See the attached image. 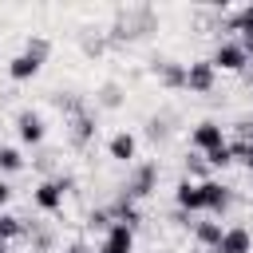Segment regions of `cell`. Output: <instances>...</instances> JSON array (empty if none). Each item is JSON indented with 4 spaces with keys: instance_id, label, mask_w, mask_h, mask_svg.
<instances>
[{
    "instance_id": "cell-7",
    "label": "cell",
    "mask_w": 253,
    "mask_h": 253,
    "mask_svg": "<svg viewBox=\"0 0 253 253\" xmlns=\"http://www.w3.org/2000/svg\"><path fill=\"white\" fill-rule=\"evenodd\" d=\"M16 130H20V138H24V142H40V138H43V123H40V115H36V111H20Z\"/></svg>"
},
{
    "instance_id": "cell-4",
    "label": "cell",
    "mask_w": 253,
    "mask_h": 253,
    "mask_svg": "<svg viewBox=\"0 0 253 253\" xmlns=\"http://www.w3.org/2000/svg\"><path fill=\"white\" fill-rule=\"evenodd\" d=\"M190 142H194L202 154H210V150L225 146V138H221V126H217V123H198V126H194V134H190Z\"/></svg>"
},
{
    "instance_id": "cell-23",
    "label": "cell",
    "mask_w": 253,
    "mask_h": 253,
    "mask_svg": "<svg viewBox=\"0 0 253 253\" xmlns=\"http://www.w3.org/2000/svg\"><path fill=\"white\" fill-rule=\"evenodd\" d=\"M0 253H8V245H0Z\"/></svg>"
},
{
    "instance_id": "cell-3",
    "label": "cell",
    "mask_w": 253,
    "mask_h": 253,
    "mask_svg": "<svg viewBox=\"0 0 253 253\" xmlns=\"http://www.w3.org/2000/svg\"><path fill=\"white\" fill-rule=\"evenodd\" d=\"M245 63H249V55H245L241 43H221L213 51V67H221V71H241Z\"/></svg>"
},
{
    "instance_id": "cell-9",
    "label": "cell",
    "mask_w": 253,
    "mask_h": 253,
    "mask_svg": "<svg viewBox=\"0 0 253 253\" xmlns=\"http://www.w3.org/2000/svg\"><path fill=\"white\" fill-rule=\"evenodd\" d=\"M198 186H202V202H206L210 213H221V210L229 206V194H225L217 182H198Z\"/></svg>"
},
{
    "instance_id": "cell-12",
    "label": "cell",
    "mask_w": 253,
    "mask_h": 253,
    "mask_svg": "<svg viewBox=\"0 0 253 253\" xmlns=\"http://www.w3.org/2000/svg\"><path fill=\"white\" fill-rule=\"evenodd\" d=\"M221 237H225V229H221L217 221H198V241H202V245L217 249V245H221Z\"/></svg>"
},
{
    "instance_id": "cell-16",
    "label": "cell",
    "mask_w": 253,
    "mask_h": 253,
    "mask_svg": "<svg viewBox=\"0 0 253 253\" xmlns=\"http://www.w3.org/2000/svg\"><path fill=\"white\" fill-rule=\"evenodd\" d=\"M233 28H237L241 36H253V4H245V8L233 16Z\"/></svg>"
},
{
    "instance_id": "cell-17",
    "label": "cell",
    "mask_w": 253,
    "mask_h": 253,
    "mask_svg": "<svg viewBox=\"0 0 253 253\" xmlns=\"http://www.w3.org/2000/svg\"><path fill=\"white\" fill-rule=\"evenodd\" d=\"M162 79H166L170 87H186V67H174V63H166V67H162Z\"/></svg>"
},
{
    "instance_id": "cell-10",
    "label": "cell",
    "mask_w": 253,
    "mask_h": 253,
    "mask_svg": "<svg viewBox=\"0 0 253 253\" xmlns=\"http://www.w3.org/2000/svg\"><path fill=\"white\" fill-rule=\"evenodd\" d=\"M40 63H43V59H36L32 51H24V55H16V59L8 63V75H12V79H32V75L40 71Z\"/></svg>"
},
{
    "instance_id": "cell-22",
    "label": "cell",
    "mask_w": 253,
    "mask_h": 253,
    "mask_svg": "<svg viewBox=\"0 0 253 253\" xmlns=\"http://www.w3.org/2000/svg\"><path fill=\"white\" fill-rule=\"evenodd\" d=\"M245 166H249V174H253V142H249V154H245Z\"/></svg>"
},
{
    "instance_id": "cell-24",
    "label": "cell",
    "mask_w": 253,
    "mask_h": 253,
    "mask_svg": "<svg viewBox=\"0 0 253 253\" xmlns=\"http://www.w3.org/2000/svg\"><path fill=\"white\" fill-rule=\"evenodd\" d=\"M0 245H8V241H4V237H0Z\"/></svg>"
},
{
    "instance_id": "cell-6",
    "label": "cell",
    "mask_w": 253,
    "mask_h": 253,
    "mask_svg": "<svg viewBox=\"0 0 253 253\" xmlns=\"http://www.w3.org/2000/svg\"><path fill=\"white\" fill-rule=\"evenodd\" d=\"M174 202H178L182 210H190V213L206 210V202H202V186H198V182H178V190H174Z\"/></svg>"
},
{
    "instance_id": "cell-19",
    "label": "cell",
    "mask_w": 253,
    "mask_h": 253,
    "mask_svg": "<svg viewBox=\"0 0 253 253\" xmlns=\"http://www.w3.org/2000/svg\"><path fill=\"white\" fill-rule=\"evenodd\" d=\"M8 198H12V186H8V182H4V178H0V210H4V206H8Z\"/></svg>"
},
{
    "instance_id": "cell-13",
    "label": "cell",
    "mask_w": 253,
    "mask_h": 253,
    "mask_svg": "<svg viewBox=\"0 0 253 253\" xmlns=\"http://www.w3.org/2000/svg\"><path fill=\"white\" fill-rule=\"evenodd\" d=\"M150 186H154V166H142V170L134 174V182H130V198H146Z\"/></svg>"
},
{
    "instance_id": "cell-2",
    "label": "cell",
    "mask_w": 253,
    "mask_h": 253,
    "mask_svg": "<svg viewBox=\"0 0 253 253\" xmlns=\"http://www.w3.org/2000/svg\"><path fill=\"white\" fill-rule=\"evenodd\" d=\"M213 75H217L213 59H198V63L186 67V87H190V91H210V87H213Z\"/></svg>"
},
{
    "instance_id": "cell-11",
    "label": "cell",
    "mask_w": 253,
    "mask_h": 253,
    "mask_svg": "<svg viewBox=\"0 0 253 253\" xmlns=\"http://www.w3.org/2000/svg\"><path fill=\"white\" fill-rule=\"evenodd\" d=\"M249 229H225V237H221V245H217V253H249Z\"/></svg>"
},
{
    "instance_id": "cell-15",
    "label": "cell",
    "mask_w": 253,
    "mask_h": 253,
    "mask_svg": "<svg viewBox=\"0 0 253 253\" xmlns=\"http://www.w3.org/2000/svg\"><path fill=\"white\" fill-rule=\"evenodd\" d=\"M20 233H24L20 217H12V213H0V237L8 241V237H20Z\"/></svg>"
},
{
    "instance_id": "cell-8",
    "label": "cell",
    "mask_w": 253,
    "mask_h": 253,
    "mask_svg": "<svg viewBox=\"0 0 253 253\" xmlns=\"http://www.w3.org/2000/svg\"><path fill=\"white\" fill-rule=\"evenodd\" d=\"M107 150H111V158H119V162H130V158H134V150H138V142H134V134L119 130V134L107 142Z\"/></svg>"
},
{
    "instance_id": "cell-14",
    "label": "cell",
    "mask_w": 253,
    "mask_h": 253,
    "mask_svg": "<svg viewBox=\"0 0 253 253\" xmlns=\"http://www.w3.org/2000/svg\"><path fill=\"white\" fill-rule=\"evenodd\" d=\"M20 166H24L20 150H16V146H0V170H4V174H16Z\"/></svg>"
},
{
    "instance_id": "cell-5",
    "label": "cell",
    "mask_w": 253,
    "mask_h": 253,
    "mask_svg": "<svg viewBox=\"0 0 253 253\" xmlns=\"http://www.w3.org/2000/svg\"><path fill=\"white\" fill-rule=\"evenodd\" d=\"M63 186H67V182H40V186H36V206L47 210V213H55V210L63 206Z\"/></svg>"
},
{
    "instance_id": "cell-20",
    "label": "cell",
    "mask_w": 253,
    "mask_h": 253,
    "mask_svg": "<svg viewBox=\"0 0 253 253\" xmlns=\"http://www.w3.org/2000/svg\"><path fill=\"white\" fill-rule=\"evenodd\" d=\"M241 47H245V55H253V36H241Z\"/></svg>"
},
{
    "instance_id": "cell-21",
    "label": "cell",
    "mask_w": 253,
    "mask_h": 253,
    "mask_svg": "<svg viewBox=\"0 0 253 253\" xmlns=\"http://www.w3.org/2000/svg\"><path fill=\"white\" fill-rule=\"evenodd\" d=\"M63 253H91L87 245H71V249H63Z\"/></svg>"
},
{
    "instance_id": "cell-18",
    "label": "cell",
    "mask_w": 253,
    "mask_h": 253,
    "mask_svg": "<svg viewBox=\"0 0 253 253\" xmlns=\"http://www.w3.org/2000/svg\"><path fill=\"white\" fill-rule=\"evenodd\" d=\"M206 162H213V166H229V162H233L229 142H225V146H217V150H210V154H206Z\"/></svg>"
},
{
    "instance_id": "cell-1",
    "label": "cell",
    "mask_w": 253,
    "mask_h": 253,
    "mask_svg": "<svg viewBox=\"0 0 253 253\" xmlns=\"http://www.w3.org/2000/svg\"><path fill=\"white\" fill-rule=\"evenodd\" d=\"M99 253H134V229L130 225H111L107 229V237H103V245H99Z\"/></svg>"
}]
</instances>
